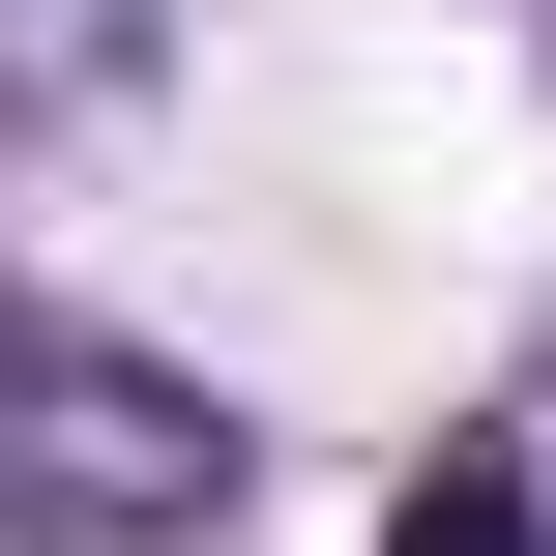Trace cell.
<instances>
[{
    "label": "cell",
    "mask_w": 556,
    "mask_h": 556,
    "mask_svg": "<svg viewBox=\"0 0 556 556\" xmlns=\"http://www.w3.org/2000/svg\"><path fill=\"white\" fill-rule=\"evenodd\" d=\"M0 498H29V528H176V498H235V440H205L147 352H59V323L0 293Z\"/></svg>",
    "instance_id": "cell-1"
},
{
    "label": "cell",
    "mask_w": 556,
    "mask_h": 556,
    "mask_svg": "<svg viewBox=\"0 0 556 556\" xmlns=\"http://www.w3.org/2000/svg\"><path fill=\"white\" fill-rule=\"evenodd\" d=\"M381 556H556V410H498V440H440Z\"/></svg>",
    "instance_id": "cell-2"
},
{
    "label": "cell",
    "mask_w": 556,
    "mask_h": 556,
    "mask_svg": "<svg viewBox=\"0 0 556 556\" xmlns=\"http://www.w3.org/2000/svg\"><path fill=\"white\" fill-rule=\"evenodd\" d=\"M117 59H147V0H0V117L29 88H117Z\"/></svg>",
    "instance_id": "cell-3"
}]
</instances>
